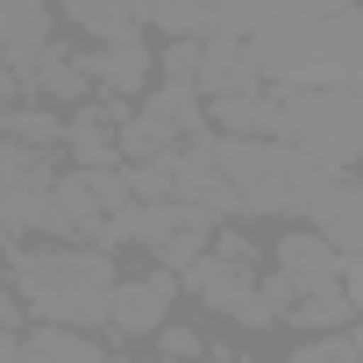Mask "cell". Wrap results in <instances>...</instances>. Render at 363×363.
<instances>
[{"label":"cell","instance_id":"6","mask_svg":"<svg viewBox=\"0 0 363 363\" xmlns=\"http://www.w3.org/2000/svg\"><path fill=\"white\" fill-rule=\"evenodd\" d=\"M143 107H157L178 135H200V128H207V93H200L193 79H150Z\"/></svg>","mask_w":363,"mask_h":363},{"label":"cell","instance_id":"4","mask_svg":"<svg viewBox=\"0 0 363 363\" xmlns=\"http://www.w3.org/2000/svg\"><path fill=\"white\" fill-rule=\"evenodd\" d=\"M0 135L22 143L29 157H57V150H65V107H50V100L22 93V100L0 107Z\"/></svg>","mask_w":363,"mask_h":363},{"label":"cell","instance_id":"8","mask_svg":"<svg viewBox=\"0 0 363 363\" xmlns=\"http://www.w3.org/2000/svg\"><path fill=\"white\" fill-rule=\"evenodd\" d=\"M157 79H193L200 86V36H157Z\"/></svg>","mask_w":363,"mask_h":363},{"label":"cell","instance_id":"3","mask_svg":"<svg viewBox=\"0 0 363 363\" xmlns=\"http://www.w3.org/2000/svg\"><path fill=\"white\" fill-rule=\"evenodd\" d=\"M29 93L50 107H79L93 93V65H86V43L72 29H50V43L29 57Z\"/></svg>","mask_w":363,"mask_h":363},{"label":"cell","instance_id":"2","mask_svg":"<svg viewBox=\"0 0 363 363\" xmlns=\"http://www.w3.org/2000/svg\"><path fill=\"white\" fill-rule=\"evenodd\" d=\"M86 65H93V86H100V93L143 100L150 79H157V36L135 22V29H121V36H107V43H86Z\"/></svg>","mask_w":363,"mask_h":363},{"label":"cell","instance_id":"5","mask_svg":"<svg viewBox=\"0 0 363 363\" xmlns=\"http://www.w3.org/2000/svg\"><path fill=\"white\" fill-rule=\"evenodd\" d=\"M57 29H72L79 43H107L121 29H135V0H50Z\"/></svg>","mask_w":363,"mask_h":363},{"label":"cell","instance_id":"7","mask_svg":"<svg viewBox=\"0 0 363 363\" xmlns=\"http://www.w3.org/2000/svg\"><path fill=\"white\" fill-rule=\"evenodd\" d=\"M121 171H128V193H135V200H171V186H178V150L135 157V164H121Z\"/></svg>","mask_w":363,"mask_h":363},{"label":"cell","instance_id":"9","mask_svg":"<svg viewBox=\"0 0 363 363\" xmlns=\"http://www.w3.org/2000/svg\"><path fill=\"white\" fill-rule=\"evenodd\" d=\"M349 349H356V356H363V313H356V320H349Z\"/></svg>","mask_w":363,"mask_h":363},{"label":"cell","instance_id":"1","mask_svg":"<svg viewBox=\"0 0 363 363\" xmlns=\"http://www.w3.org/2000/svg\"><path fill=\"white\" fill-rule=\"evenodd\" d=\"M178 306H186L178 271H164V264H150V257L128 250V264H121V278H114V292H107V335H114V356H143L150 328H164Z\"/></svg>","mask_w":363,"mask_h":363}]
</instances>
